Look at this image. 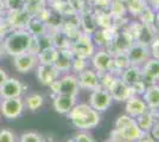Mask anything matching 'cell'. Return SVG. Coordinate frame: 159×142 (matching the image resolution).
Segmentation results:
<instances>
[{"mask_svg": "<svg viewBox=\"0 0 159 142\" xmlns=\"http://www.w3.org/2000/svg\"><path fill=\"white\" fill-rule=\"evenodd\" d=\"M66 115L74 124V127L81 130L93 129L100 123L99 111H96L95 109H93L89 104H86V103L75 104V107Z\"/></svg>", "mask_w": 159, "mask_h": 142, "instance_id": "cell-1", "label": "cell"}, {"mask_svg": "<svg viewBox=\"0 0 159 142\" xmlns=\"http://www.w3.org/2000/svg\"><path fill=\"white\" fill-rule=\"evenodd\" d=\"M115 133L122 140L132 142H138L147 134L139 128L135 118L131 116L121 115L115 121Z\"/></svg>", "mask_w": 159, "mask_h": 142, "instance_id": "cell-2", "label": "cell"}, {"mask_svg": "<svg viewBox=\"0 0 159 142\" xmlns=\"http://www.w3.org/2000/svg\"><path fill=\"white\" fill-rule=\"evenodd\" d=\"M31 37L32 34L27 30H14V32L8 34L6 39L4 41L6 54L16 57L20 54L26 52L30 45Z\"/></svg>", "mask_w": 159, "mask_h": 142, "instance_id": "cell-3", "label": "cell"}, {"mask_svg": "<svg viewBox=\"0 0 159 142\" xmlns=\"http://www.w3.org/2000/svg\"><path fill=\"white\" fill-rule=\"evenodd\" d=\"M52 93L55 95L63 94V95H70V96H75L79 93V82H77V77H75L73 75H66L62 78H58L57 81H55L49 85Z\"/></svg>", "mask_w": 159, "mask_h": 142, "instance_id": "cell-4", "label": "cell"}, {"mask_svg": "<svg viewBox=\"0 0 159 142\" xmlns=\"http://www.w3.org/2000/svg\"><path fill=\"white\" fill-rule=\"evenodd\" d=\"M24 101L20 97L2 98L0 101V114L7 120L18 118L24 111Z\"/></svg>", "mask_w": 159, "mask_h": 142, "instance_id": "cell-5", "label": "cell"}, {"mask_svg": "<svg viewBox=\"0 0 159 142\" xmlns=\"http://www.w3.org/2000/svg\"><path fill=\"white\" fill-rule=\"evenodd\" d=\"M70 49L73 51L74 57H80V58H84V59L92 57L94 54V44L92 36L84 33V32L80 33Z\"/></svg>", "mask_w": 159, "mask_h": 142, "instance_id": "cell-6", "label": "cell"}, {"mask_svg": "<svg viewBox=\"0 0 159 142\" xmlns=\"http://www.w3.org/2000/svg\"><path fill=\"white\" fill-rule=\"evenodd\" d=\"M126 54L131 65L140 67L141 64H144L150 58L151 51H150V49H148L147 45L137 41V43H133L132 45L128 47Z\"/></svg>", "mask_w": 159, "mask_h": 142, "instance_id": "cell-7", "label": "cell"}, {"mask_svg": "<svg viewBox=\"0 0 159 142\" xmlns=\"http://www.w3.org/2000/svg\"><path fill=\"white\" fill-rule=\"evenodd\" d=\"M113 102V98L109 91L107 89L99 88L96 90H93V93L89 97V105L96 111H106L111 107Z\"/></svg>", "mask_w": 159, "mask_h": 142, "instance_id": "cell-8", "label": "cell"}, {"mask_svg": "<svg viewBox=\"0 0 159 142\" xmlns=\"http://www.w3.org/2000/svg\"><path fill=\"white\" fill-rule=\"evenodd\" d=\"M107 90L109 91L113 100L118 102H125L131 96H133V91L131 87L128 84H126L121 78H118V77L114 78V81L112 82V84L109 85V88Z\"/></svg>", "mask_w": 159, "mask_h": 142, "instance_id": "cell-9", "label": "cell"}, {"mask_svg": "<svg viewBox=\"0 0 159 142\" xmlns=\"http://www.w3.org/2000/svg\"><path fill=\"white\" fill-rule=\"evenodd\" d=\"M38 58L37 54H33L31 52H24L14 57V68L20 74H27L31 70L37 67Z\"/></svg>", "mask_w": 159, "mask_h": 142, "instance_id": "cell-10", "label": "cell"}, {"mask_svg": "<svg viewBox=\"0 0 159 142\" xmlns=\"http://www.w3.org/2000/svg\"><path fill=\"white\" fill-rule=\"evenodd\" d=\"M92 64H93L94 69L98 71V74L108 72L112 70L113 56L109 54V51L100 50L92 56Z\"/></svg>", "mask_w": 159, "mask_h": 142, "instance_id": "cell-11", "label": "cell"}, {"mask_svg": "<svg viewBox=\"0 0 159 142\" xmlns=\"http://www.w3.org/2000/svg\"><path fill=\"white\" fill-rule=\"evenodd\" d=\"M77 82H79L80 88L88 89V90H96V89L101 88L99 74L90 69H86V70L79 72Z\"/></svg>", "mask_w": 159, "mask_h": 142, "instance_id": "cell-12", "label": "cell"}, {"mask_svg": "<svg viewBox=\"0 0 159 142\" xmlns=\"http://www.w3.org/2000/svg\"><path fill=\"white\" fill-rule=\"evenodd\" d=\"M61 71L55 65H47L39 64L37 68V78L44 85H50L51 83L57 81L60 78Z\"/></svg>", "mask_w": 159, "mask_h": 142, "instance_id": "cell-13", "label": "cell"}, {"mask_svg": "<svg viewBox=\"0 0 159 142\" xmlns=\"http://www.w3.org/2000/svg\"><path fill=\"white\" fill-rule=\"evenodd\" d=\"M24 93V85L16 78L7 80L1 87H0V95L1 98H14L20 97Z\"/></svg>", "mask_w": 159, "mask_h": 142, "instance_id": "cell-14", "label": "cell"}, {"mask_svg": "<svg viewBox=\"0 0 159 142\" xmlns=\"http://www.w3.org/2000/svg\"><path fill=\"white\" fill-rule=\"evenodd\" d=\"M143 81L154 84L159 80V59L158 58H148L141 68Z\"/></svg>", "mask_w": 159, "mask_h": 142, "instance_id": "cell-15", "label": "cell"}, {"mask_svg": "<svg viewBox=\"0 0 159 142\" xmlns=\"http://www.w3.org/2000/svg\"><path fill=\"white\" fill-rule=\"evenodd\" d=\"M76 104V97L70 95L58 94L53 97V109L60 114H69V111L75 107Z\"/></svg>", "mask_w": 159, "mask_h": 142, "instance_id": "cell-16", "label": "cell"}, {"mask_svg": "<svg viewBox=\"0 0 159 142\" xmlns=\"http://www.w3.org/2000/svg\"><path fill=\"white\" fill-rule=\"evenodd\" d=\"M30 19H31V15L25 8L11 11V13L8 15V24L14 30H25Z\"/></svg>", "mask_w": 159, "mask_h": 142, "instance_id": "cell-17", "label": "cell"}, {"mask_svg": "<svg viewBox=\"0 0 159 142\" xmlns=\"http://www.w3.org/2000/svg\"><path fill=\"white\" fill-rule=\"evenodd\" d=\"M148 108L146 105L145 101L143 98L138 97L137 95L131 96L126 102V114L133 118H137L138 116L147 111Z\"/></svg>", "mask_w": 159, "mask_h": 142, "instance_id": "cell-18", "label": "cell"}, {"mask_svg": "<svg viewBox=\"0 0 159 142\" xmlns=\"http://www.w3.org/2000/svg\"><path fill=\"white\" fill-rule=\"evenodd\" d=\"M74 54L71 49H58V54H57V58L53 63V65L62 71H69L71 69V64H73Z\"/></svg>", "mask_w": 159, "mask_h": 142, "instance_id": "cell-19", "label": "cell"}, {"mask_svg": "<svg viewBox=\"0 0 159 142\" xmlns=\"http://www.w3.org/2000/svg\"><path fill=\"white\" fill-rule=\"evenodd\" d=\"M143 100L145 101L147 108L151 110H157L159 108V85L151 84L147 87L143 94Z\"/></svg>", "mask_w": 159, "mask_h": 142, "instance_id": "cell-20", "label": "cell"}, {"mask_svg": "<svg viewBox=\"0 0 159 142\" xmlns=\"http://www.w3.org/2000/svg\"><path fill=\"white\" fill-rule=\"evenodd\" d=\"M122 81L126 84H128L129 87L137 83L139 81H143V74H141V69L140 67H134V65H129L128 68L121 71V77Z\"/></svg>", "mask_w": 159, "mask_h": 142, "instance_id": "cell-21", "label": "cell"}, {"mask_svg": "<svg viewBox=\"0 0 159 142\" xmlns=\"http://www.w3.org/2000/svg\"><path fill=\"white\" fill-rule=\"evenodd\" d=\"M57 54H58V49L55 47L53 45L45 47V49H42L37 54L38 63L39 64H47V65H53V63L57 58Z\"/></svg>", "mask_w": 159, "mask_h": 142, "instance_id": "cell-22", "label": "cell"}, {"mask_svg": "<svg viewBox=\"0 0 159 142\" xmlns=\"http://www.w3.org/2000/svg\"><path fill=\"white\" fill-rule=\"evenodd\" d=\"M26 28L30 33L32 36H36V37H40V36L47 33V24L37 17H34V18L31 17Z\"/></svg>", "mask_w": 159, "mask_h": 142, "instance_id": "cell-23", "label": "cell"}, {"mask_svg": "<svg viewBox=\"0 0 159 142\" xmlns=\"http://www.w3.org/2000/svg\"><path fill=\"white\" fill-rule=\"evenodd\" d=\"M135 121L138 123L139 128L141 129L143 131H145V133H150V130H151V128L153 127V124L156 123V122H154V116H153L152 113H150L148 110L145 111L144 114H141L140 116H138V117L135 118Z\"/></svg>", "mask_w": 159, "mask_h": 142, "instance_id": "cell-24", "label": "cell"}, {"mask_svg": "<svg viewBox=\"0 0 159 142\" xmlns=\"http://www.w3.org/2000/svg\"><path fill=\"white\" fill-rule=\"evenodd\" d=\"M81 24L82 27L84 30V33L92 34L95 33V30L98 27L96 24V19H95V15L92 13H84L81 18Z\"/></svg>", "mask_w": 159, "mask_h": 142, "instance_id": "cell-25", "label": "cell"}, {"mask_svg": "<svg viewBox=\"0 0 159 142\" xmlns=\"http://www.w3.org/2000/svg\"><path fill=\"white\" fill-rule=\"evenodd\" d=\"M44 103V97L39 94H32L29 95L24 100V105L31 111H36L43 105Z\"/></svg>", "mask_w": 159, "mask_h": 142, "instance_id": "cell-26", "label": "cell"}, {"mask_svg": "<svg viewBox=\"0 0 159 142\" xmlns=\"http://www.w3.org/2000/svg\"><path fill=\"white\" fill-rule=\"evenodd\" d=\"M131 65V63L128 61L126 52H118L115 54V56L113 57V67L112 69H116L119 71H122L126 68H128Z\"/></svg>", "mask_w": 159, "mask_h": 142, "instance_id": "cell-27", "label": "cell"}, {"mask_svg": "<svg viewBox=\"0 0 159 142\" xmlns=\"http://www.w3.org/2000/svg\"><path fill=\"white\" fill-rule=\"evenodd\" d=\"M147 7L146 0H127V10L133 15H140Z\"/></svg>", "mask_w": 159, "mask_h": 142, "instance_id": "cell-28", "label": "cell"}, {"mask_svg": "<svg viewBox=\"0 0 159 142\" xmlns=\"http://www.w3.org/2000/svg\"><path fill=\"white\" fill-rule=\"evenodd\" d=\"M141 19H143V25L148 27H152L153 24H154V20H156V14L153 12V10L151 7H146L145 11L140 14Z\"/></svg>", "mask_w": 159, "mask_h": 142, "instance_id": "cell-29", "label": "cell"}, {"mask_svg": "<svg viewBox=\"0 0 159 142\" xmlns=\"http://www.w3.org/2000/svg\"><path fill=\"white\" fill-rule=\"evenodd\" d=\"M109 10H111V14H112V15H115V17H122L124 13H125V11H126V7H125V5H124V2L115 0L114 2L111 4Z\"/></svg>", "mask_w": 159, "mask_h": 142, "instance_id": "cell-30", "label": "cell"}, {"mask_svg": "<svg viewBox=\"0 0 159 142\" xmlns=\"http://www.w3.org/2000/svg\"><path fill=\"white\" fill-rule=\"evenodd\" d=\"M71 69L76 72H81L87 69V62L84 58H80V57H74Z\"/></svg>", "mask_w": 159, "mask_h": 142, "instance_id": "cell-31", "label": "cell"}, {"mask_svg": "<svg viewBox=\"0 0 159 142\" xmlns=\"http://www.w3.org/2000/svg\"><path fill=\"white\" fill-rule=\"evenodd\" d=\"M20 142H43V140H42V136L39 134L29 131V133H25L21 135Z\"/></svg>", "mask_w": 159, "mask_h": 142, "instance_id": "cell-32", "label": "cell"}, {"mask_svg": "<svg viewBox=\"0 0 159 142\" xmlns=\"http://www.w3.org/2000/svg\"><path fill=\"white\" fill-rule=\"evenodd\" d=\"M5 5L10 11H17V10H23L25 4L24 0H5Z\"/></svg>", "mask_w": 159, "mask_h": 142, "instance_id": "cell-33", "label": "cell"}, {"mask_svg": "<svg viewBox=\"0 0 159 142\" xmlns=\"http://www.w3.org/2000/svg\"><path fill=\"white\" fill-rule=\"evenodd\" d=\"M131 89H132L133 91V95H143L145 93L146 90V85H145V82L144 81H139L137 82V83H134L131 85Z\"/></svg>", "mask_w": 159, "mask_h": 142, "instance_id": "cell-34", "label": "cell"}, {"mask_svg": "<svg viewBox=\"0 0 159 142\" xmlns=\"http://www.w3.org/2000/svg\"><path fill=\"white\" fill-rule=\"evenodd\" d=\"M0 142H14V134L7 129L0 130Z\"/></svg>", "mask_w": 159, "mask_h": 142, "instance_id": "cell-35", "label": "cell"}, {"mask_svg": "<svg viewBox=\"0 0 159 142\" xmlns=\"http://www.w3.org/2000/svg\"><path fill=\"white\" fill-rule=\"evenodd\" d=\"M74 142H94V139L92 137V135H89L87 133H79L75 136Z\"/></svg>", "mask_w": 159, "mask_h": 142, "instance_id": "cell-36", "label": "cell"}, {"mask_svg": "<svg viewBox=\"0 0 159 142\" xmlns=\"http://www.w3.org/2000/svg\"><path fill=\"white\" fill-rule=\"evenodd\" d=\"M151 54L154 56V58H158L159 59V39L154 38L153 41L151 43Z\"/></svg>", "mask_w": 159, "mask_h": 142, "instance_id": "cell-37", "label": "cell"}, {"mask_svg": "<svg viewBox=\"0 0 159 142\" xmlns=\"http://www.w3.org/2000/svg\"><path fill=\"white\" fill-rule=\"evenodd\" d=\"M150 131H151V134H152L153 139L159 140V122H157V123H154V124H153V127L151 128Z\"/></svg>", "mask_w": 159, "mask_h": 142, "instance_id": "cell-38", "label": "cell"}, {"mask_svg": "<svg viewBox=\"0 0 159 142\" xmlns=\"http://www.w3.org/2000/svg\"><path fill=\"white\" fill-rule=\"evenodd\" d=\"M7 80H8V76H7V74L5 72V70L0 69V87H1Z\"/></svg>", "mask_w": 159, "mask_h": 142, "instance_id": "cell-39", "label": "cell"}, {"mask_svg": "<svg viewBox=\"0 0 159 142\" xmlns=\"http://www.w3.org/2000/svg\"><path fill=\"white\" fill-rule=\"evenodd\" d=\"M138 142H154V139H153V137H150V136H148V133H147V134H146L143 139H140Z\"/></svg>", "mask_w": 159, "mask_h": 142, "instance_id": "cell-40", "label": "cell"}, {"mask_svg": "<svg viewBox=\"0 0 159 142\" xmlns=\"http://www.w3.org/2000/svg\"><path fill=\"white\" fill-rule=\"evenodd\" d=\"M5 52H6V51H5V46H4V41H0V56L4 54Z\"/></svg>", "mask_w": 159, "mask_h": 142, "instance_id": "cell-41", "label": "cell"}, {"mask_svg": "<svg viewBox=\"0 0 159 142\" xmlns=\"http://www.w3.org/2000/svg\"><path fill=\"white\" fill-rule=\"evenodd\" d=\"M5 7H6V5H5V0H0V14L2 13V11H4Z\"/></svg>", "mask_w": 159, "mask_h": 142, "instance_id": "cell-42", "label": "cell"}, {"mask_svg": "<svg viewBox=\"0 0 159 142\" xmlns=\"http://www.w3.org/2000/svg\"><path fill=\"white\" fill-rule=\"evenodd\" d=\"M151 4H152L153 7L159 8V0H151Z\"/></svg>", "mask_w": 159, "mask_h": 142, "instance_id": "cell-43", "label": "cell"}, {"mask_svg": "<svg viewBox=\"0 0 159 142\" xmlns=\"http://www.w3.org/2000/svg\"><path fill=\"white\" fill-rule=\"evenodd\" d=\"M156 21H157V24L159 25V11H158V13L156 14Z\"/></svg>", "mask_w": 159, "mask_h": 142, "instance_id": "cell-44", "label": "cell"}, {"mask_svg": "<svg viewBox=\"0 0 159 142\" xmlns=\"http://www.w3.org/2000/svg\"><path fill=\"white\" fill-rule=\"evenodd\" d=\"M120 142H132V141H126V140H122V141H120Z\"/></svg>", "mask_w": 159, "mask_h": 142, "instance_id": "cell-45", "label": "cell"}, {"mask_svg": "<svg viewBox=\"0 0 159 142\" xmlns=\"http://www.w3.org/2000/svg\"><path fill=\"white\" fill-rule=\"evenodd\" d=\"M156 38H157V39H159V33L157 34V36H156Z\"/></svg>", "mask_w": 159, "mask_h": 142, "instance_id": "cell-46", "label": "cell"}]
</instances>
